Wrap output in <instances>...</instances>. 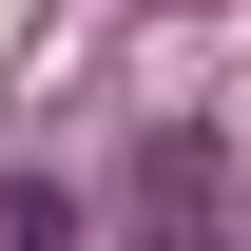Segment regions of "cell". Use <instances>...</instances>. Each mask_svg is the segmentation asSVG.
I'll return each instance as SVG.
<instances>
[{"instance_id": "1", "label": "cell", "mask_w": 251, "mask_h": 251, "mask_svg": "<svg viewBox=\"0 0 251 251\" xmlns=\"http://www.w3.org/2000/svg\"><path fill=\"white\" fill-rule=\"evenodd\" d=\"M135 213H155V232L232 213V135H155V155H135Z\"/></svg>"}]
</instances>
